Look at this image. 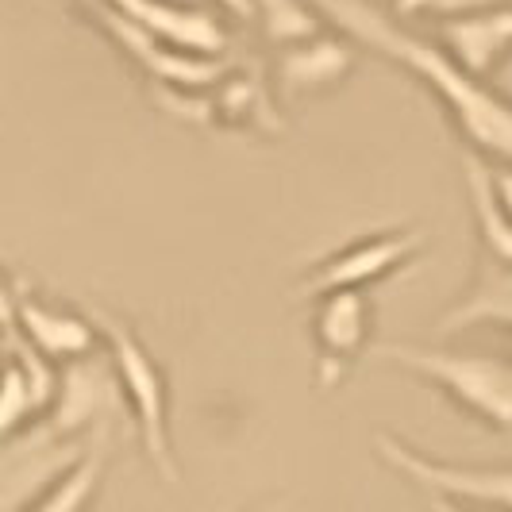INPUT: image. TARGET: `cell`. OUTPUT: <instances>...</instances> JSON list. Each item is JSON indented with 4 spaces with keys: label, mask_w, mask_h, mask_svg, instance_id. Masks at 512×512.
<instances>
[{
    "label": "cell",
    "mask_w": 512,
    "mask_h": 512,
    "mask_svg": "<svg viewBox=\"0 0 512 512\" xmlns=\"http://www.w3.org/2000/svg\"><path fill=\"white\" fill-rule=\"evenodd\" d=\"M308 4H316V12L359 47L382 54L385 62L405 66L412 77L432 85L447 116L470 139V147L512 166V101L493 93L486 77L470 74L447 47L416 39L370 0H308Z\"/></svg>",
    "instance_id": "6da1fadb"
},
{
    "label": "cell",
    "mask_w": 512,
    "mask_h": 512,
    "mask_svg": "<svg viewBox=\"0 0 512 512\" xmlns=\"http://www.w3.org/2000/svg\"><path fill=\"white\" fill-rule=\"evenodd\" d=\"M370 359H382L405 374L443 389L462 412L482 420L497 432L512 428V366L486 355H459L443 347H416V343H374Z\"/></svg>",
    "instance_id": "7a4b0ae2"
},
{
    "label": "cell",
    "mask_w": 512,
    "mask_h": 512,
    "mask_svg": "<svg viewBox=\"0 0 512 512\" xmlns=\"http://www.w3.org/2000/svg\"><path fill=\"white\" fill-rule=\"evenodd\" d=\"M93 324L101 328V339L108 343V359L120 374L128 409L135 416V432L143 439V451L151 466L166 478L178 482V459H174V439H170V389H166V374L158 370L151 351L135 339L124 320H116L104 308H89Z\"/></svg>",
    "instance_id": "3957f363"
},
{
    "label": "cell",
    "mask_w": 512,
    "mask_h": 512,
    "mask_svg": "<svg viewBox=\"0 0 512 512\" xmlns=\"http://www.w3.org/2000/svg\"><path fill=\"white\" fill-rule=\"evenodd\" d=\"M374 451L382 455L385 466H393L401 478H409L424 493H436L470 509L512 512V466H459V462L432 459L385 432L374 436Z\"/></svg>",
    "instance_id": "277c9868"
},
{
    "label": "cell",
    "mask_w": 512,
    "mask_h": 512,
    "mask_svg": "<svg viewBox=\"0 0 512 512\" xmlns=\"http://www.w3.org/2000/svg\"><path fill=\"white\" fill-rule=\"evenodd\" d=\"M124 401L128 397H124V385H120L112 359L66 362L51 412L39 424H31V432L43 439H74L77 432L112 428V416L124 409Z\"/></svg>",
    "instance_id": "5b68a950"
},
{
    "label": "cell",
    "mask_w": 512,
    "mask_h": 512,
    "mask_svg": "<svg viewBox=\"0 0 512 512\" xmlns=\"http://www.w3.org/2000/svg\"><path fill=\"white\" fill-rule=\"evenodd\" d=\"M424 239L428 235L420 228L355 239L351 247H343V251L324 258L320 266H312L297 293L301 297H324V293H335V289H362V285L370 282H382L389 274L405 270L412 258L428 247Z\"/></svg>",
    "instance_id": "8992f818"
},
{
    "label": "cell",
    "mask_w": 512,
    "mask_h": 512,
    "mask_svg": "<svg viewBox=\"0 0 512 512\" xmlns=\"http://www.w3.org/2000/svg\"><path fill=\"white\" fill-rule=\"evenodd\" d=\"M312 343H316V385L335 389L347 370L370 355V301L362 289H335L316 297L312 308Z\"/></svg>",
    "instance_id": "52a82bcc"
},
{
    "label": "cell",
    "mask_w": 512,
    "mask_h": 512,
    "mask_svg": "<svg viewBox=\"0 0 512 512\" xmlns=\"http://www.w3.org/2000/svg\"><path fill=\"white\" fill-rule=\"evenodd\" d=\"M4 316L47 359H62V362L89 359L97 351V339H101V328L93 324L89 312L43 305L31 293H24L16 282L8 285V293H4Z\"/></svg>",
    "instance_id": "ba28073f"
},
{
    "label": "cell",
    "mask_w": 512,
    "mask_h": 512,
    "mask_svg": "<svg viewBox=\"0 0 512 512\" xmlns=\"http://www.w3.org/2000/svg\"><path fill=\"white\" fill-rule=\"evenodd\" d=\"M108 4L120 8L131 24H139L143 31H151L154 39H162L178 51L205 54V58H216L224 51V27L201 8L170 4V0H108Z\"/></svg>",
    "instance_id": "9c48e42d"
},
{
    "label": "cell",
    "mask_w": 512,
    "mask_h": 512,
    "mask_svg": "<svg viewBox=\"0 0 512 512\" xmlns=\"http://www.w3.org/2000/svg\"><path fill=\"white\" fill-rule=\"evenodd\" d=\"M443 47L455 54L470 74L486 77L512 54V4L443 20Z\"/></svg>",
    "instance_id": "30bf717a"
},
{
    "label": "cell",
    "mask_w": 512,
    "mask_h": 512,
    "mask_svg": "<svg viewBox=\"0 0 512 512\" xmlns=\"http://www.w3.org/2000/svg\"><path fill=\"white\" fill-rule=\"evenodd\" d=\"M347 74H351V47L328 35L285 47L278 58V85L285 93H316Z\"/></svg>",
    "instance_id": "8fae6325"
},
{
    "label": "cell",
    "mask_w": 512,
    "mask_h": 512,
    "mask_svg": "<svg viewBox=\"0 0 512 512\" xmlns=\"http://www.w3.org/2000/svg\"><path fill=\"white\" fill-rule=\"evenodd\" d=\"M474 324H501V328H512V266L509 262L486 258V262L478 266V278L470 285V293L439 320V332H459V328H474Z\"/></svg>",
    "instance_id": "7c38bea8"
},
{
    "label": "cell",
    "mask_w": 512,
    "mask_h": 512,
    "mask_svg": "<svg viewBox=\"0 0 512 512\" xmlns=\"http://www.w3.org/2000/svg\"><path fill=\"white\" fill-rule=\"evenodd\" d=\"M462 178H466V197H470L489 258L512 266V216L505 212L497 189H493V166H486L478 151H466L462 154Z\"/></svg>",
    "instance_id": "4fadbf2b"
},
{
    "label": "cell",
    "mask_w": 512,
    "mask_h": 512,
    "mask_svg": "<svg viewBox=\"0 0 512 512\" xmlns=\"http://www.w3.org/2000/svg\"><path fill=\"white\" fill-rule=\"evenodd\" d=\"M108 436L112 428H97L89 451L81 455L74 470H66L54 486H47L24 512H85L93 505L97 489L104 482V466H108Z\"/></svg>",
    "instance_id": "5bb4252c"
},
{
    "label": "cell",
    "mask_w": 512,
    "mask_h": 512,
    "mask_svg": "<svg viewBox=\"0 0 512 512\" xmlns=\"http://www.w3.org/2000/svg\"><path fill=\"white\" fill-rule=\"evenodd\" d=\"M258 16H262V27L266 35L278 43V47H297V43H308L320 35V12L316 4L308 0H255Z\"/></svg>",
    "instance_id": "9a60e30c"
},
{
    "label": "cell",
    "mask_w": 512,
    "mask_h": 512,
    "mask_svg": "<svg viewBox=\"0 0 512 512\" xmlns=\"http://www.w3.org/2000/svg\"><path fill=\"white\" fill-rule=\"evenodd\" d=\"M393 8H397L401 16H416V12H447V20L462 12L459 0H393Z\"/></svg>",
    "instance_id": "2e32d148"
},
{
    "label": "cell",
    "mask_w": 512,
    "mask_h": 512,
    "mask_svg": "<svg viewBox=\"0 0 512 512\" xmlns=\"http://www.w3.org/2000/svg\"><path fill=\"white\" fill-rule=\"evenodd\" d=\"M493 189H497V197H501L505 212L512 216V166H509V162L493 166Z\"/></svg>",
    "instance_id": "e0dca14e"
},
{
    "label": "cell",
    "mask_w": 512,
    "mask_h": 512,
    "mask_svg": "<svg viewBox=\"0 0 512 512\" xmlns=\"http://www.w3.org/2000/svg\"><path fill=\"white\" fill-rule=\"evenodd\" d=\"M424 497H428V512H489V509L459 505V501H447V497H436V493H424Z\"/></svg>",
    "instance_id": "ac0fdd59"
},
{
    "label": "cell",
    "mask_w": 512,
    "mask_h": 512,
    "mask_svg": "<svg viewBox=\"0 0 512 512\" xmlns=\"http://www.w3.org/2000/svg\"><path fill=\"white\" fill-rule=\"evenodd\" d=\"M462 12L459 16H470V12H486V8H501V4H509V0H459Z\"/></svg>",
    "instance_id": "d6986e66"
}]
</instances>
